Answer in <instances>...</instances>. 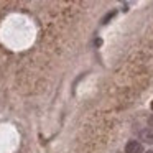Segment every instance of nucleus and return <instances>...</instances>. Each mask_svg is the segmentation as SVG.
<instances>
[{
	"mask_svg": "<svg viewBox=\"0 0 153 153\" xmlns=\"http://www.w3.org/2000/svg\"><path fill=\"white\" fill-rule=\"evenodd\" d=\"M152 110H153V102H152Z\"/></svg>",
	"mask_w": 153,
	"mask_h": 153,
	"instance_id": "7ed1b4c3",
	"label": "nucleus"
},
{
	"mask_svg": "<svg viewBox=\"0 0 153 153\" xmlns=\"http://www.w3.org/2000/svg\"><path fill=\"white\" fill-rule=\"evenodd\" d=\"M125 152L127 153H143V146L140 142H137V140H132V142H128L125 145Z\"/></svg>",
	"mask_w": 153,
	"mask_h": 153,
	"instance_id": "f257e3e1",
	"label": "nucleus"
},
{
	"mask_svg": "<svg viewBox=\"0 0 153 153\" xmlns=\"http://www.w3.org/2000/svg\"><path fill=\"white\" fill-rule=\"evenodd\" d=\"M146 153H153V150H150V152H146Z\"/></svg>",
	"mask_w": 153,
	"mask_h": 153,
	"instance_id": "f03ea898",
	"label": "nucleus"
}]
</instances>
